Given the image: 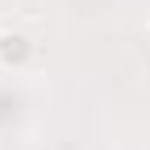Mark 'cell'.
<instances>
[{
  "mask_svg": "<svg viewBox=\"0 0 150 150\" xmlns=\"http://www.w3.org/2000/svg\"><path fill=\"white\" fill-rule=\"evenodd\" d=\"M33 59H38V42L25 29H0V67L25 71Z\"/></svg>",
  "mask_w": 150,
  "mask_h": 150,
  "instance_id": "6da1fadb",
  "label": "cell"
},
{
  "mask_svg": "<svg viewBox=\"0 0 150 150\" xmlns=\"http://www.w3.org/2000/svg\"><path fill=\"white\" fill-rule=\"evenodd\" d=\"M146 29H150V13H146Z\"/></svg>",
  "mask_w": 150,
  "mask_h": 150,
  "instance_id": "7a4b0ae2",
  "label": "cell"
}]
</instances>
